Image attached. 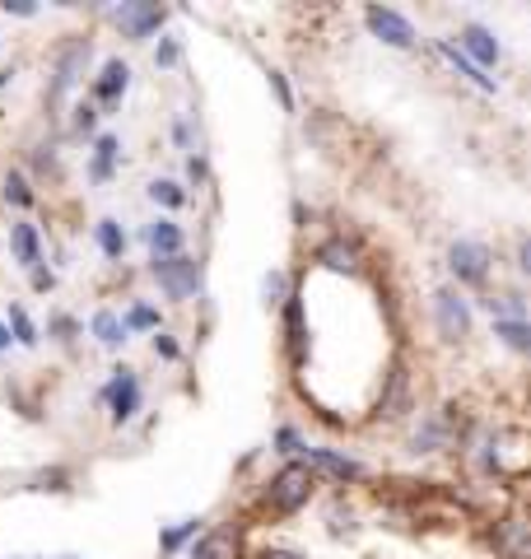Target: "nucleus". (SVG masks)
Masks as SVG:
<instances>
[{"label": "nucleus", "instance_id": "1", "mask_svg": "<svg viewBox=\"0 0 531 559\" xmlns=\"http://www.w3.org/2000/svg\"><path fill=\"white\" fill-rule=\"evenodd\" d=\"M312 489H317V476H312V466H304V462H290V466H280L275 476H271V485H266V509L271 513H298L304 503L312 499Z\"/></svg>", "mask_w": 531, "mask_h": 559}, {"label": "nucleus", "instance_id": "2", "mask_svg": "<svg viewBox=\"0 0 531 559\" xmlns=\"http://www.w3.org/2000/svg\"><path fill=\"white\" fill-rule=\"evenodd\" d=\"M154 280L164 285L168 299L182 304V299H191V294L201 289V261H191L182 252H177V257H158L154 261Z\"/></svg>", "mask_w": 531, "mask_h": 559}, {"label": "nucleus", "instance_id": "3", "mask_svg": "<svg viewBox=\"0 0 531 559\" xmlns=\"http://www.w3.org/2000/svg\"><path fill=\"white\" fill-rule=\"evenodd\" d=\"M84 61H88V38H75V43H66L57 51V75H51V103H57V108L70 98V90L80 84Z\"/></svg>", "mask_w": 531, "mask_h": 559}, {"label": "nucleus", "instance_id": "4", "mask_svg": "<svg viewBox=\"0 0 531 559\" xmlns=\"http://www.w3.org/2000/svg\"><path fill=\"white\" fill-rule=\"evenodd\" d=\"M434 318H438V336L442 341H467L471 336V308L457 289H438L434 294Z\"/></svg>", "mask_w": 531, "mask_h": 559}, {"label": "nucleus", "instance_id": "5", "mask_svg": "<svg viewBox=\"0 0 531 559\" xmlns=\"http://www.w3.org/2000/svg\"><path fill=\"white\" fill-rule=\"evenodd\" d=\"M448 266H452V275L462 280V285H485V275H489V248H485V242H471V238L452 242Z\"/></svg>", "mask_w": 531, "mask_h": 559}, {"label": "nucleus", "instance_id": "6", "mask_svg": "<svg viewBox=\"0 0 531 559\" xmlns=\"http://www.w3.org/2000/svg\"><path fill=\"white\" fill-rule=\"evenodd\" d=\"M113 20H117V28H121V38H131V43H145L150 33H158V28H164V20H168V14L158 10V5H117V10H113Z\"/></svg>", "mask_w": 531, "mask_h": 559}, {"label": "nucleus", "instance_id": "7", "mask_svg": "<svg viewBox=\"0 0 531 559\" xmlns=\"http://www.w3.org/2000/svg\"><path fill=\"white\" fill-rule=\"evenodd\" d=\"M364 20H368V28H374V38H382L387 47H415V28H411L405 14L382 10V5H368Z\"/></svg>", "mask_w": 531, "mask_h": 559}, {"label": "nucleus", "instance_id": "8", "mask_svg": "<svg viewBox=\"0 0 531 559\" xmlns=\"http://www.w3.org/2000/svg\"><path fill=\"white\" fill-rule=\"evenodd\" d=\"M108 406H113L117 425H127V419L140 411V378L131 369H117V378L108 382Z\"/></svg>", "mask_w": 531, "mask_h": 559}, {"label": "nucleus", "instance_id": "9", "mask_svg": "<svg viewBox=\"0 0 531 559\" xmlns=\"http://www.w3.org/2000/svg\"><path fill=\"white\" fill-rule=\"evenodd\" d=\"M127 90H131V66L127 61H108V66H103V75L94 84V98L103 103V108H117V103L127 98Z\"/></svg>", "mask_w": 531, "mask_h": 559}, {"label": "nucleus", "instance_id": "10", "mask_svg": "<svg viewBox=\"0 0 531 559\" xmlns=\"http://www.w3.org/2000/svg\"><path fill=\"white\" fill-rule=\"evenodd\" d=\"M304 452H308L304 466L327 471V476H335V480H359V476H364L359 462H350V457H341V452H331V448H304Z\"/></svg>", "mask_w": 531, "mask_h": 559}, {"label": "nucleus", "instance_id": "11", "mask_svg": "<svg viewBox=\"0 0 531 559\" xmlns=\"http://www.w3.org/2000/svg\"><path fill=\"white\" fill-rule=\"evenodd\" d=\"M494 546L504 550V559H527V555H531L527 522H522V518H504L499 527H494Z\"/></svg>", "mask_w": 531, "mask_h": 559}, {"label": "nucleus", "instance_id": "12", "mask_svg": "<svg viewBox=\"0 0 531 559\" xmlns=\"http://www.w3.org/2000/svg\"><path fill=\"white\" fill-rule=\"evenodd\" d=\"M462 47L475 57V70H481V66H499V57H504L499 43H494V33H489V28H481V24L462 28Z\"/></svg>", "mask_w": 531, "mask_h": 559}, {"label": "nucleus", "instance_id": "13", "mask_svg": "<svg viewBox=\"0 0 531 559\" xmlns=\"http://www.w3.org/2000/svg\"><path fill=\"white\" fill-rule=\"evenodd\" d=\"M10 248H14V257H20V266H28V271L43 261V242H38V229H33V224H14Z\"/></svg>", "mask_w": 531, "mask_h": 559}, {"label": "nucleus", "instance_id": "14", "mask_svg": "<svg viewBox=\"0 0 531 559\" xmlns=\"http://www.w3.org/2000/svg\"><path fill=\"white\" fill-rule=\"evenodd\" d=\"M145 238H150L154 261H158V257H177V252H182V229H177L173 219H154Z\"/></svg>", "mask_w": 531, "mask_h": 559}, {"label": "nucleus", "instance_id": "15", "mask_svg": "<svg viewBox=\"0 0 531 559\" xmlns=\"http://www.w3.org/2000/svg\"><path fill=\"white\" fill-rule=\"evenodd\" d=\"M317 261H322L327 271H359V248H354V242H345V238H331V242H322Z\"/></svg>", "mask_w": 531, "mask_h": 559}, {"label": "nucleus", "instance_id": "16", "mask_svg": "<svg viewBox=\"0 0 531 559\" xmlns=\"http://www.w3.org/2000/svg\"><path fill=\"white\" fill-rule=\"evenodd\" d=\"M238 555V536L234 532H210L197 540V550H191V559H234Z\"/></svg>", "mask_w": 531, "mask_h": 559}, {"label": "nucleus", "instance_id": "17", "mask_svg": "<svg viewBox=\"0 0 531 559\" xmlns=\"http://www.w3.org/2000/svg\"><path fill=\"white\" fill-rule=\"evenodd\" d=\"M117 159H121V140H117V135H98V145H94V178L108 182L113 168H117Z\"/></svg>", "mask_w": 531, "mask_h": 559}, {"label": "nucleus", "instance_id": "18", "mask_svg": "<svg viewBox=\"0 0 531 559\" xmlns=\"http://www.w3.org/2000/svg\"><path fill=\"white\" fill-rule=\"evenodd\" d=\"M438 51H442V57H448V61H452V70H457V75H467L471 84H481V90H489V94H494V90H499V80H489V75H481V70H475V66H471V61H467V57H462V51H457L452 43H438Z\"/></svg>", "mask_w": 531, "mask_h": 559}, {"label": "nucleus", "instance_id": "19", "mask_svg": "<svg viewBox=\"0 0 531 559\" xmlns=\"http://www.w3.org/2000/svg\"><path fill=\"white\" fill-rule=\"evenodd\" d=\"M98 248H103V257H113V261L127 257V234H121L117 219H98Z\"/></svg>", "mask_w": 531, "mask_h": 559}, {"label": "nucleus", "instance_id": "20", "mask_svg": "<svg viewBox=\"0 0 531 559\" xmlns=\"http://www.w3.org/2000/svg\"><path fill=\"white\" fill-rule=\"evenodd\" d=\"M494 336H499L508 349H531V326L527 322H518V318H508V322H494Z\"/></svg>", "mask_w": 531, "mask_h": 559}, {"label": "nucleus", "instance_id": "21", "mask_svg": "<svg viewBox=\"0 0 531 559\" xmlns=\"http://www.w3.org/2000/svg\"><path fill=\"white\" fill-rule=\"evenodd\" d=\"M94 336L108 349H117V345H127V326H121L117 312H98V318H94Z\"/></svg>", "mask_w": 531, "mask_h": 559}, {"label": "nucleus", "instance_id": "22", "mask_svg": "<svg viewBox=\"0 0 531 559\" xmlns=\"http://www.w3.org/2000/svg\"><path fill=\"white\" fill-rule=\"evenodd\" d=\"M5 326H14V336H10V341H20V345H38V326L28 322V312H24L20 304L10 308V322H5Z\"/></svg>", "mask_w": 531, "mask_h": 559}, {"label": "nucleus", "instance_id": "23", "mask_svg": "<svg viewBox=\"0 0 531 559\" xmlns=\"http://www.w3.org/2000/svg\"><path fill=\"white\" fill-rule=\"evenodd\" d=\"M121 326H127V331H154V326H158V312H154L150 304H135L127 318H121Z\"/></svg>", "mask_w": 531, "mask_h": 559}, {"label": "nucleus", "instance_id": "24", "mask_svg": "<svg viewBox=\"0 0 531 559\" xmlns=\"http://www.w3.org/2000/svg\"><path fill=\"white\" fill-rule=\"evenodd\" d=\"M150 197L158 201V205H168V210H177V205H187V191L177 187V182H150Z\"/></svg>", "mask_w": 531, "mask_h": 559}, {"label": "nucleus", "instance_id": "25", "mask_svg": "<svg viewBox=\"0 0 531 559\" xmlns=\"http://www.w3.org/2000/svg\"><path fill=\"white\" fill-rule=\"evenodd\" d=\"M290 304V345H294V359H304V308L298 299H285Z\"/></svg>", "mask_w": 531, "mask_h": 559}, {"label": "nucleus", "instance_id": "26", "mask_svg": "<svg viewBox=\"0 0 531 559\" xmlns=\"http://www.w3.org/2000/svg\"><path fill=\"white\" fill-rule=\"evenodd\" d=\"M285 289H290V275L285 271H271V275H266V285H261V294H266V304H285Z\"/></svg>", "mask_w": 531, "mask_h": 559}, {"label": "nucleus", "instance_id": "27", "mask_svg": "<svg viewBox=\"0 0 531 559\" xmlns=\"http://www.w3.org/2000/svg\"><path fill=\"white\" fill-rule=\"evenodd\" d=\"M5 201L33 205V191H28V182H24V173H10V178H5Z\"/></svg>", "mask_w": 531, "mask_h": 559}, {"label": "nucleus", "instance_id": "28", "mask_svg": "<svg viewBox=\"0 0 531 559\" xmlns=\"http://www.w3.org/2000/svg\"><path fill=\"white\" fill-rule=\"evenodd\" d=\"M197 532H201V522H187V527H177V532H168V536H164V550H177V546H182V540H187V536H197Z\"/></svg>", "mask_w": 531, "mask_h": 559}, {"label": "nucleus", "instance_id": "29", "mask_svg": "<svg viewBox=\"0 0 531 559\" xmlns=\"http://www.w3.org/2000/svg\"><path fill=\"white\" fill-rule=\"evenodd\" d=\"M94 108H88V103H80V108H75V131H94Z\"/></svg>", "mask_w": 531, "mask_h": 559}, {"label": "nucleus", "instance_id": "30", "mask_svg": "<svg viewBox=\"0 0 531 559\" xmlns=\"http://www.w3.org/2000/svg\"><path fill=\"white\" fill-rule=\"evenodd\" d=\"M154 61H158V66H173V61H177V43H164V47H158V51H154Z\"/></svg>", "mask_w": 531, "mask_h": 559}, {"label": "nucleus", "instance_id": "31", "mask_svg": "<svg viewBox=\"0 0 531 559\" xmlns=\"http://www.w3.org/2000/svg\"><path fill=\"white\" fill-rule=\"evenodd\" d=\"M154 355H164V359H177V345L168 336H154Z\"/></svg>", "mask_w": 531, "mask_h": 559}, {"label": "nucleus", "instance_id": "32", "mask_svg": "<svg viewBox=\"0 0 531 559\" xmlns=\"http://www.w3.org/2000/svg\"><path fill=\"white\" fill-rule=\"evenodd\" d=\"M257 559H308V555H298V550H280V546H271V550H261Z\"/></svg>", "mask_w": 531, "mask_h": 559}, {"label": "nucleus", "instance_id": "33", "mask_svg": "<svg viewBox=\"0 0 531 559\" xmlns=\"http://www.w3.org/2000/svg\"><path fill=\"white\" fill-rule=\"evenodd\" d=\"M57 280H51V271H43V266H33V289H51Z\"/></svg>", "mask_w": 531, "mask_h": 559}, {"label": "nucleus", "instance_id": "34", "mask_svg": "<svg viewBox=\"0 0 531 559\" xmlns=\"http://www.w3.org/2000/svg\"><path fill=\"white\" fill-rule=\"evenodd\" d=\"M280 448H285V452H298V439H294V429H280Z\"/></svg>", "mask_w": 531, "mask_h": 559}, {"label": "nucleus", "instance_id": "35", "mask_svg": "<svg viewBox=\"0 0 531 559\" xmlns=\"http://www.w3.org/2000/svg\"><path fill=\"white\" fill-rule=\"evenodd\" d=\"M0 349H10V326L0 322Z\"/></svg>", "mask_w": 531, "mask_h": 559}, {"label": "nucleus", "instance_id": "36", "mask_svg": "<svg viewBox=\"0 0 531 559\" xmlns=\"http://www.w3.org/2000/svg\"><path fill=\"white\" fill-rule=\"evenodd\" d=\"M5 84H10V70H0V90H5Z\"/></svg>", "mask_w": 531, "mask_h": 559}]
</instances>
